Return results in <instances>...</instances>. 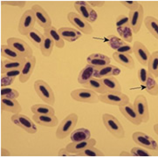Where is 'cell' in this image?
<instances>
[{
  "label": "cell",
  "instance_id": "cell-1",
  "mask_svg": "<svg viewBox=\"0 0 158 158\" xmlns=\"http://www.w3.org/2000/svg\"><path fill=\"white\" fill-rule=\"evenodd\" d=\"M78 119H79L78 114H74V113L68 114L60 123V124L57 128L56 137L60 140L67 137L73 131V129L78 123Z\"/></svg>",
  "mask_w": 158,
  "mask_h": 158
},
{
  "label": "cell",
  "instance_id": "cell-47",
  "mask_svg": "<svg viewBox=\"0 0 158 158\" xmlns=\"http://www.w3.org/2000/svg\"><path fill=\"white\" fill-rule=\"evenodd\" d=\"M116 52H120V53H125V54H129L131 55L132 53H134V49H133V46L130 45H127V43L125 45H123V46L119 47Z\"/></svg>",
  "mask_w": 158,
  "mask_h": 158
},
{
  "label": "cell",
  "instance_id": "cell-39",
  "mask_svg": "<svg viewBox=\"0 0 158 158\" xmlns=\"http://www.w3.org/2000/svg\"><path fill=\"white\" fill-rule=\"evenodd\" d=\"M117 31L119 35L121 36V38L123 39V40L127 43H130L133 40V31L130 25L123 26L117 28Z\"/></svg>",
  "mask_w": 158,
  "mask_h": 158
},
{
  "label": "cell",
  "instance_id": "cell-45",
  "mask_svg": "<svg viewBox=\"0 0 158 158\" xmlns=\"http://www.w3.org/2000/svg\"><path fill=\"white\" fill-rule=\"evenodd\" d=\"M16 77H10V76H6L5 74H3L1 77V87H10L13 84V82L15 81Z\"/></svg>",
  "mask_w": 158,
  "mask_h": 158
},
{
  "label": "cell",
  "instance_id": "cell-38",
  "mask_svg": "<svg viewBox=\"0 0 158 158\" xmlns=\"http://www.w3.org/2000/svg\"><path fill=\"white\" fill-rule=\"evenodd\" d=\"M55 46L53 41L50 38L48 37H45L44 41L42 43V45L40 46V52L42 53V55L45 57H49L51 55L52 49H53V46Z\"/></svg>",
  "mask_w": 158,
  "mask_h": 158
},
{
  "label": "cell",
  "instance_id": "cell-9",
  "mask_svg": "<svg viewBox=\"0 0 158 158\" xmlns=\"http://www.w3.org/2000/svg\"><path fill=\"white\" fill-rule=\"evenodd\" d=\"M10 120L18 127H19L29 134H35L38 130L33 120H31L25 114H16L10 117Z\"/></svg>",
  "mask_w": 158,
  "mask_h": 158
},
{
  "label": "cell",
  "instance_id": "cell-54",
  "mask_svg": "<svg viewBox=\"0 0 158 158\" xmlns=\"http://www.w3.org/2000/svg\"><path fill=\"white\" fill-rule=\"evenodd\" d=\"M154 130H155V132L158 135V123L157 124H156L155 126H154Z\"/></svg>",
  "mask_w": 158,
  "mask_h": 158
},
{
  "label": "cell",
  "instance_id": "cell-8",
  "mask_svg": "<svg viewBox=\"0 0 158 158\" xmlns=\"http://www.w3.org/2000/svg\"><path fill=\"white\" fill-rule=\"evenodd\" d=\"M71 97L76 102L85 103H97L99 101V95L97 93L87 88H79L72 91Z\"/></svg>",
  "mask_w": 158,
  "mask_h": 158
},
{
  "label": "cell",
  "instance_id": "cell-11",
  "mask_svg": "<svg viewBox=\"0 0 158 158\" xmlns=\"http://www.w3.org/2000/svg\"><path fill=\"white\" fill-rule=\"evenodd\" d=\"M7 45L10 46L11 48H13L14 50L18 52L19 53H20L22 56L26 59H28L30 57L33 56V52L31 46H28L27 43L22 40L18 38H9L7 40Z\"/></svg>",
  "mask_w": 158,
  "mask_h": 158
},
{
  "label": "cell",
  "instance_id": "cell-48",
  "mask_svg": "<svg viewBox=\"0 0 158 158\" xmlns=\"http://www.w3.org/2000/svg\"><path fill=\"white\" fill-rule=\"evenodd\" d=\"M26 1H2V5H10V6H17L19 8L25 7Z\"/></svg>",
  "mask_w": 158,
  "mask_h": 158
},
{
  "label": "cell",
  "instance_id": "cell-25",
  "mask_svg": "<svg viewBox=\"0 0 158 158\" xmlns=\"http://www.w3.org/2000/svg\"><path fill=\"white\" fill-rule=\"evenodd\" d=\"M96 71L97 70L94 66L87 64V66H84L80 72L79 76H78V82L82 86L85 85L91 79L94 78V74H95Z\"/></svg>",
  "mask_w": 158,
  "mask_h": 158
},
{
  "label": "cell",
  "instance_id": "cell-3",
  "mask_svg": "<svg viewBox=\"0 0 158 158\" xmlns=\"http://www.w3.org/2000/svg\"><path fill=\"white\" fill-rule=\"evenodd\" d=\"M34 90L42 101L52 106L55 103V96L51 87L42 80H37L34 82Z\"/></svg>",
  "mask_w": 158,
  "mask_h": 158
},
{
  "label": "cell",
  "instance_id": "cell-4",
  "mask_svg": "<svg viewBox=\"0 0 158 158\" xmlns=\"http://www.w3.org/2000/svg\"><path fill=\"white\" fill-rule=\"evenodd\" d=\"M99 101L102 103L121 107L129 102V98L122 92H107L99 95Z\"/></svg>",
  "mask_w": 158,
  "mask_h": 158
},
{
  "label": "cell",
  "instance_id": "cell-44",
  "mask_svg": "<svg viewBox=\"0 0 158 158\" xmlns=\"http://www.w3.org/2000/svg\"><path fill=\"white\" fill-rule=\"evenodd\" d=\"M130 25L129 23V18L126 15H120L118 16L116 21H115V26L116 28H120V27H123V26Z\"/></svg>",
  "mask_w": 158,
  "mask_h": 158
},
{
  "label": "cell",
  "instance_id": "cell-27",
  "mask_svg": "<svg viewBox=\"0 0 158 158\" xmlns=\"http://www.w3.org/2000/svg\"><path fill=\"white\" fill-rule=\"evenodd\" d=\"M113 59L117 63H119L120 65L125 66L128 69H134L135 68V61H134L131 55H129V54L120 53V52H114L113 53Z\"/></svg>",
  "mask_w": 158,
  "mask_h": 158
},
{
  "label": "cell",
  "instance_id": "cell-43",
  "mask_svg": "<svg viewBox=\"0 0 158 158\" xmlns=\"http://www.w3.org/2000/svg\"><path fill=\"white\" fill-rule=\"evenodd\" d=\"M148 71H147L145 68H141L138 71V80L141 83V85L143 86H146V83L148 81Z\"/></svg>",
  "mask_w": 158,
  "mask_h": 158
},
{
  "label": "cell",
  "instance_id": "cell-5",
  "mask_svg": "<svg viewBox=\"0 0 158 158\" xmlns=\"http://www.w3.org/2000/svg\"><path fill=\"white\" fill-rule=\"evenodd\" d=\"M37 23L35 15L32 10H26L20 18L18 31L21 35L26 36L34 28V25Z\"/></svg>",
  "mask_w": 158,
  "mask_h": 158
},
{
  "label": "cell",
  "instance_id": "cell-31",
  "mask_svg": "<svg viewBox=\"0 0 158 158\" xmlns=\"http://www.w3.org/2000/svg\"><path fill=\"white\" fill-rule=\"evenodd\" d=\"M83 87H85V88H87V89L93 90V91H94L97 94H100L107 92L106 87H104L103 83L101 81V79H97V78L91 79L87 83L83 85Z\"/></svg>",
  "mask_w": 158,
  "mask_h": 158
},
{
  "label": "cell",
  "instance_id": "cell-23",
  "mask_svg": "<svg viewBox=\"0 0 158 158\" xmlns=\"http://www.w3.org/2000/svg\"><path fill=\"white\" fill-rule=\"evenodd\" d=\"M44 36L50 38L53 41L54 45L58 48H63L65 46L64 40L61 38V36L59 32V30H57L54 26H52L46 29H44Z\"/></svg>",
  "mask_w": 158,
  "mask_h": 158
},
{
  "label": "cell",
  "instance_id": "cell-33",
  "mask_svg": "<svg viewBox=\"0 0 158 158\" xmlns=\"http://www.w3.org/2000/svg\"><path fill=\"white\" fill-rule=\"evenodd\" d=\"M148 71L155 78L158 77V51L154 52L148 62Z\"/></svg>",
  "mask_w": 158,
  "mask_h": 158
},
{
  "label": "cell",
  "instance_id": "cell-32",
  "mask_svg": "<svg viewBox=\"0 0 158 158\" xmlns=\"http://www.w3.org/2000/svg\"><path fill=\"white\" fill-rule=\"evenodd\" d=\"M33 114H55V110L49 104H35L31 107Z\"/></svg>",
  "mask_w": 158,
  "mask_h": 158
},
{
  "label": "cell",
  "instance_id": "cell-14",
  "mask_svg": "<svg viewBox=\"0 0 158 158\" xmlns=\"http://www.w3.org/2000/svg\"><path fill=\"white\" fill-rule=\"evenodd\" d=\"M31 10L34 12L36 21H37V24H39V26H41L44 29L51 27V18L46 10H44L43 7H41L40 5H34L31 6Z\"/></svg>",
  "mask_w": 158,
  "mask_h": 158
},
{
  "label": "cell",
  "instance_id": "cell-28",
  "mask_svg": "<svg viewBox=\"0 0 158 158\" xmlns=\"http://www.w3.org/2000/svg\"><path fill=\"white\" fill-rule=\"evenodd\" d=\"M1 56L9 60H19L26 59L8 45L1 46Z\"/></svg>",
  "mask_w": 158,
  "mask_h": 158
},
{
  "label": "cell",
  "instance_id": "cell-49",
  "mask_svg": "<svg viewBox=\"0 0 158 158\" xmlns=\"http://www.w3.org/2000/svg\"><path fill=\"white\" fill-rule=\"evenodd\" d=\"M21 70H22V69H15V70L8 71L5 73V75L10 77H18L21 74Z\"/></svg>",
  "mask_w": 158,
  "mask_h": 158
},
{
  "label": "cell",
  "instance_id": "cell-2",
  "mask_svg": "<svg viewBox=\"0 0 158 158\" xmlns=\"http://www.w3.org/2000/svg\"><path fill=\"white\" fill-rule=\"evenodd\" d=\"M102 122L106 128L114 137L118 139H123L125 137V130L123 125L114 115L110 114H102Z\"/></svg>",
  "mask_w": 158,
  "mask_h": 158
},
{
  "label": "cell",
  "instance_id": "cell-15",
  "mask_svg": "<svg viewBox=\"0 0 158 158\" xmlns=\"http://www.w3.org/2000/svg\"><path fill=\"white\" fill-rule=\"evenodd\" d=\"M133 49H134V53L143 66L148 65V60L150 58V53L148 52V48L143 45L140 41H135L133 45Z\"/></svg>",
  "mask_w": 158,
  "mask_h": 158
},
{
  "label": "cell",
  "instance_id": "cell-34",
  "mask_svg": "<svg viewBox=\"0 0 158 158\" xmlns=\"http://www.w3.org/2000/svg\"><path fill=\"white\" fill-rule=\"evenodd\" d=\"M26 36L29 39V40L31 41V43L34 45L35 47L40 48L41 45H42V43L44 41V39H45L44 34H41L40 32L38 31L37 29L33 28Z\"/></svg>",
  "mask_w": 158,
  "mask_h": 158
},
{
  "label": "cell",
  "instance_id": "cell-20",
  "mask_svg": "<svg viewBox=\"0 0 158 158\" xmlns=\"http://www.w3.org/2000/svg\"><path fill=\"white\" fill-rule=\"evenodd\" d=\"M1 109L5 112H9L16 114H20L22 111V107L17 99H7L1 98Z\"/></svg>",
  "mask_w": 158,
  "mask_h": 158
},
{
  "label": "cell",
  "instance_id": "cell-26",
  "mask_svg": "<svg viewBox=\"0 0 158 158\" xmlns=\"http://www.w3.org/2000/svg\"><path fill=\"white\" fill-rule=\"evenodd\" d=\"M121 73V69L118 68L117 66H113V65H107V66L102 67V69L97 70L94 78L97 79H103L107 77L116 76Z\"/></svg>",
  "mask_w": 158,
  "mask_h": 158
},
{
  "label": "cell",
  "instance_id": "cell-30",
  "mask_svg": "<svg viewBox=\"0 0 158 158\" xmlns=\"http://www.w3.org/2000/svg\"><path fill=\"white\" fill-rule=\"evenodd\" d=\"M104 87H106L107 92H122V87L120 82L114 78V76L107 77L101 79Z\"/></svg>",
  "mask_w": 158,
  "mask_h": 158
},
{
  "label": "cell",
  "instance_id": "cell-7",
  "mask_svg": "<svg viewBox=\"0 0 158 158\" xmlns=\"http://www.w3.org/2000/svg\"><path fill=\"white\" fill-rule=\"evenodd\" d=\"M67 19L73 26L75 27L78 31H80L84 34H91L93 33V27L89 22L84 19L81 16L79 15L76 12H69L67 14Z\"/></svg>",
  "mask_w": 158,
  "mask_h": 158
},
{
  "label": "cell",
  "instance_id": "cell-13",
  "mask_svg": "<svg viewBox=\"0 0 158 158\" xmlns=\"http://www.w3.org/2000/svg\"><path fill=\"white\" fill-rule=\"evenodd\" d=\"M143 15H144V10L142 5H139L136 10H129L128 18H129V23L132 28L133 33H138V31L141 30L143 21Z\"/></svg>",
  "mask_w": 158,
  "mask_h": 158
},
{
  "label": "cell",
  "instance_id": "cell-18",
  "mask_svg": "<svg viewBox=\"0 0 158 158\" xmlns=\"http://www.w3.org/2000/svg\"><path fill=\"white\" fill-rule=\"evenodd\" d=\"M96 144V140L94 138H90L86 141H82V142H77V143H73L72 142L71 143H68L66 145V149L70 152L71 154H78L81 152L83 150H85L86 148H89V147H93L95 146Z\"/></svg>",
  "mask_w": 158,
  "mask_h": 158
},
{
  "label": "cell",
  "instance_id": "cell-6",
  "mask_svg": "<svg viewBox=\"0 0 158 158\" xmlns=\"http://www.w3.org/2000/svg\"><path fill=\"white\" fill-rule=\"evenodd\" d=\"M74 8L76 10L77 13L81 15L90 24L94 23L98 18V14L95 10H94L92 6L88 5L87 1H76L74 2Z\"/></svg>",
  "mask_w": 158,
  "mask_h": 158
},
{
  "label": "cell",
  "instance_id": "cell-40",
  "mask_svg": "<svg viewBox=\"0 0 158 158\" xmlns=\"http://www.w3.org/2000/svg\"><path fill=\"white\" fill-rule=\"evenodd\" d=\"M1 98H7V99H17L19 97V93L14 88L10 87H1Z\"/></svg>",
  "mask_w": 158,
  "mask_h": 158
},
{
  "label": "cell",
  "instance_id": "cell-50",
  "mask_svg": "<svg viewBox=\"0 0 158 158\" xmlns=\"http://www.w3.org/2000/svg\"><path fill=\"white\" fill-rule=\"evenodd\" d=\"M58 156L60 157H68V156H71V153L66 149V148H62L60 149Z\"/></svg>",
  "mask_w": 158,
  "mask_h": 158
},
{
  "label": "cell",
  "instance_id": "cell-52",
  "mask_svg": "<svg viewBox=\"0 0 158 158\" xmlns=\"http://www.w3.org/2000/svg\"><path fill=\"white\" fill-rule=\"evenodd\" d=\"M10 156V153L8 149H5L4 148H1V157H9Z\"/></svg>",
  "mask_w": 158,
  "mask_h": 158
},
{
  "label": "cell",
  "instance_id": "cell-46",
  "mask_svg": "<svg viewBox=\"0 0 158 158\" xmlns=\"http://www.w3.org/2000/svg\"><path fill=\"white\" fill-rule=\"evenodd\" d=\"M120 3L130 10H136L139 7V5H141V4H139L138 1H121Z\"/></svg>",
  "mask_w": 158,
  "mask_h": 158
},
{
  "label": "cell",
  "instance_id": "cell-53",
  "mask_svg": "<svg viewBox=\"0 0 158 158\" xmlns=\"http://www.w3.org/2000/svg\"><path fill=\"white\" fill-rule=\"evenodd\" d=\"M120 156H122V157H130V156H133V155L131 152H127V151H123V152H121L120 153Z\"/></svg>",
  "mask_w": 158,
  "mask_h": 158
},
{
  "label": "cell",
  "instance_id": "cell-12",
  "mask_svg": "<svg viewBox=\"0 0 158 158\" xmlns=\"http://www.w3.org/2000/svg\"><path fill=\"white\" fill-rule=\"evenodd\" d=\"M134 107L138 115L140 116L142 122L147 123L149 120V112H148V101L146 97L143 95H138L134 102Z\"/></svg>",
  "mask_w": 158,
  "mask_h": 158
},
{
  "label": "cell",
  "instance_id": "cell-16",
  "mask_svg": "<svg viewBox=\"0 0 158 158\" xmlns=\"http://www.w3.org/2000/svg\"><path fill=\"white\" fill-rule=\"evenodd\" d=\"M120 111L123 114V115L125 118H127V120L130 123L134 124V125H141L142 124V120L140 116L138 115L137 112L135 111L134 105H132L131 103H127L126 105H123L119 107Z\"/></svg>",
  "mask_w": 158,
  "mask_h": 158
},
{
  "label": "cell",
  "instance_id": "cell-41",
  "mask_svg": "<svg viewBox=\"0 0 158 158\" xmlns=\"http://www.w3.org/2000/svg\"><path fill=\"white\" fill-rule=\"evenodd\" d=\"M107 43H108V46L112 48L113 50L116 52L119 47L123 46V45L126 44V42L121 39H119L118 37L114 35H109L107 36Z\"/></svg>",
  "mask_w": 158,
  "mask_h": 158
},
{
  "label": "cell",
  "instance_id": "cell-29",
  "mask_svg": "<svg viewBox=\"0 0 158 158\" xmlns=\"http://www.w3.org/2000/svg\"><path fill=\"white\" fill-rule=\"evenodd\" d=\"M90 138H91V132L85 127L77 128L71 133V135H70V139L73 143L86 141Z\"/></svg>",
  "mask_w": 158,
  "mask_h": 158
},
{
  "label": "cell",
  "instance_id": "cell-36",
  "mask_svg": "<svg viewBox=\"0 0 158 158\" xmlns=\"http://www.w3.org/2000/svg\"><path fill=\"white\" fill-rule=\"evenodd\" d=\"M75 156H84V157H104L105 155L100 149L95 148L94 146L89 147L81 152L75 155Z\"/></svg>",
  "mask_w": 158,
  "mask_h": 158
},
{
  "label": "cell",
  "instance_id": "cell-42",
  "mask_svg": "<svg viewBox=\"0 0 158 158\" xmlns=\"http://www.w3.org/2000/svg\"><path fill=\"white\" fill-rule=\"evenodd\" d=\"M130 152L132 153L133 156L135 157H150L151 154L148 152L147 149L139 147H134L131 148Z\"/></svg>",
  "mask_w": 158,
  "mask_h": 158
},
{
  "label": "cell",
  "instance_id": "cell-17",
  "mask_svg": "<svg viewBox=\"0 0 158 158\" xmlns=\"http://www.w3.org/2000/svg\"><path fill=\"white\" fill-rule=\"evenodd\" d=\"M110 58L102 53H93L87 58L88 65L94 66L96 70L102 69V67L110 65Z\"/></svg>",
  "mask_w": 158,
  "mask_h": 158
},
{
  "label": "cell",
  "instance_id": "cell-22",
  "mask_svg": "<svg viewBox=\"0 0 158 158\" xmlns=\"http://www.w3.org/2000/svg\"><path fill=\"white\" fill-rule=\"evenodd\" d=\"M59 32L64 40L68 42H74L81 38L82 33L75 28L71 27H61L59 29Z\"/></svg>",
  "mask_w": 158,
  "mask_h": 158
},
{
  "label": "cell",
  "instance_id": "cell-51",
  "mask_svg": "<svg viewBox=\"0 0 158 158\" xmlns=\"http://www.w3.org/2000/svg\"><path fill=\"white\" fill-rule=\"evenodd\" d=\"M87 2L90 6H92L93 8L94 7H102L106 3L104 1H87Z\"/></svg>",
  "mask_w": 158,
  "mask_h": 158
},
{
  "label": "cell",
  "instance_id": "cell-35",
  "mask_svg": "<svg viewBox=\"0 0 158 158\" xmlns=\"http://www.w3.org/2000/svg\"><path fill=\"white\" fill-rule=\"evenodd\" d=\"M145 26L149 32L158 40V19L152 16H148L145 19Z\"/></svg>",
  "mask_w": 158,
  "mask_h": 158
},
{
  "label": "cell",
  "instance_id": "cell-37",
  "mask_svg": "<svg viewBox=\"0 0 158 158\" xmlns=\"http://www.w3.org/2000/svg\"><path fill=\"white\" fill-rule=\"evenodd\" d=\"M145 88H146V91L153 95V96H157L158 95V84L157 82L155 80V77L148 73V81H147V83H146V86H145Z\"/></svg>",
  "mask_w": 158,
  "mask_h": 158
},
{
  "label": "cell",
  "instance_id": "cell-19",
  "mask_svg": "<svg viewBox=\"0 0 158 158\" xmlns=\"http://www.w3.org/2000/svg\"><path fill=\"white\" fill-rule=\"evenodd\" d=\"M32 120L35 123L44 127H53L59 123L55 114H33Z\"/></svg>",
  "mask_w": 158,
  "mask_h": 158
},
{
  "label": "cell",
  "instance_id": "cell-10",
  "mask_svg": "<svg viewBox=\"0 0 158 158\" xmlns=\"http://www.w3.org/2000/svg\"><path fill=\"white\" fill-rule=\"evenodd\" d=\"M132 138L133 141L141 147L156 151L158 150L157 142L145 133L135 132L133 134Z\"/></svg>",
  "mask_w": 158,
  "mask_h": 158
},
{
  "label": "cell",
  "instance_id": "cell-21",
  "mask_svg": "<svg viewBox=\"0 0 158 158\" xmlns=\"http://www.w3.org/2000/svg\"><path fill=\"white\" fill-rule=\"evenodd\" d=\"M36 66L35 56H31L26 59V62L25 66H23L21 70V74L19 75V81L21 83H26L30 79L31 73L34 71Z\"/></svg>",
  "mask_w": 158,
  "mask_h": 158
},
{
  "label": "cell",
  "instance_id": "cell-24",
  "mask_svg": "<svg viewBox=\"0 0 158 158\" xmlns=\"http://www.w3.org/2000/svg\"><path fill=\"white\" fill-rule=\"evenodd\" d=\"M26 62V59L19 60H5L1 61V73L5 74L6 72L15 70V69H22Z\"/></svg>",
  "mask_w": 158,
  "mask_h": 158
}]
</instances>
